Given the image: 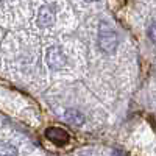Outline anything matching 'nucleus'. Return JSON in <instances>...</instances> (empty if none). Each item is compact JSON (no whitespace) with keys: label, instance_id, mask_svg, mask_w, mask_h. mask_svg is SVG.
<instances>
[{"label":"nucleus","instance_id":"nucleus-1","mask_svg":"<svg viewBox=\"0 0 156 156\" xmlns=\"http://www.w3.org/2000/svg\"><path fill=\"white\" fill-rule=\"evenodd\" d=\"M117 33L115 30L108 25L106 22H101L100 23V28H98V47L101 51L105 53H112V51L117 48Z\"/></svg>","mask_w":156,"mask_h":156},{"label":"nucleus","instance_id":"nucleus-2","mask_svg":"<svg viewBox=\"0 0 156 156\" xmlns=\"http://www.w3.org/2000/svg\"><path fill=\"white\" fill-rule=\"evenodd\" d=\"M45 61L48 64V67L53 69V70H61L64 66H66V62H67L66 55H64L62 50L59 47H56V45L47 48V51H45Z\"/></svg>","mask_w":156,"mask_h":156},{"label":"nucleus","instance_id":"nucleus-3","mask_svg":"<svg viewBox=\"0 0 156 156\" xmlns=\"http://www.w3.org/2000/svg\"><path fill=\"white\" fill-rule=\"evenodd\" d=\"M45 137L55 144L58 147H64L66 144H69V134L64 131L62 128H56V126H50L45 129Z\"/></svg>","mask_w":156,"mask_h":156},{"label":"nucleus","instance_id":"nucleus-4","mask_svg":"<svg viewBox=\"0 0 156 156\" xmlns=\"http://www.w3.org/2000/svg\"><path fill=\"white\" fill-rule=\"evenodd\" d=\"M55 23V11L50 6H42L37 12V25L41 28L51 27Z\"/></svg>","mask_w":156,"mask_h":156},{"label":"nucleus","instance_id":"nucleus-5","mask_svg":"<svg viewBox=\"0 0 156 156\" xmlns=\"http://www.w3.org/2000/svg\"><path fill=\"white\" fill-rule=\"evenodd\" d=\"M64 115H66V120H67L70 125L80 126V125L84 123V115L78 111V109H67Z\"/></svg>","mask_w":156,"mask_h":156},{"label":"nucleus","instance_id":"nucleus-6","mask_svg":"<svg viewBox=\"0 0 156 156\" xmlns=\"http://www.w3.org/2000/svg\"><path fill=\"white\" fill-rule=\"evenodd\" d=\"M19 151L8 142H0V154H17Z\"/></svg>","mask_w":156,"mask_h":156},{"label":"nucleus","instance_id":"nucleus-7","mask_svg":"<svg viewBox=\"0 0 156 156\" xmlns=\"http://www.w3.org/2000/svg\"><path fill=\"white\" fill-rule=\"evenodd\" d=\"M148 37L151 39V42L156 44V22H153L148 28Z\"/></svg>","mask_w":156,"mask_h":156},{"label":"nucleus","instance_id":"nucleus-8","mask_svg":"<svg viewBox=\"0 0 156 156\" xmlns=\"http://www.w3.org/2000/svg\"><path fill=\"white\" fill-rule=\"evenodd\" d=\"M84 2H87V3H92V2H98V0H84Z\"/></svg>","mask_w":156,"mask_h":156}]
</instances>
